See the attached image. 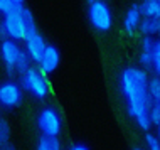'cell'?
<instances>
[{
    "label": "cell",
    "instance_id": "28",
    "mask_svg": "<svg viewBox=\"0 0 160 150\" xmlns=\"http://www.w3.org/2000/svg\"><path fill=\"white\" fill-rule=\"evenodd\" d=\"M5 150H15V148L12 147V145H5Z\"/></svg>",
    "mask_w": 160,
    "mask_h": 150
},
{
    "label": "cell",
    "instance_id": "3",
    "mask_svg": "<svg viewBox=\"0 0 160 150\" xmlns=\"http://www.w3.org/2000/svg\"><path fill=\"white\" fill-rule=\"evenodd\" d=\"M36 125L42 135L59 137L62 132V118L54 106H46L39 111Z\"/></svg>",
    "mask_w": 160,
    "mask_h": 150
},
{
    "label": "cell",
    "instance_id": "13",
    "mask_svg": "<svg viewBox=\"0 0 160 150\" xmlns=\"http://www.w3.org/2000/svg\"><path fill=\"white\" fill-rule=\"evenodd\" d=\"M142 15L152 17V19H160V2L158 0H143L140 3Z\"/></svg>",
    "mask_w": 160,
    "mask_h": 150
},
{
    "label": "cell",
    "instance_id": "8",
    "mask_svg": "<svg viewBox=\"0 0 160 150\" xmlns=\"http://www.w3.org/2000/svg\"><path fill=\"white\" fill-rule=\"evenodd\" d=\"M59 61H61V56H59V51L56 46H47L44 56H42L41 62H39V71L42 74H52V72L58 69L59 66Z\"/></svg>",
    "mask_w": 160,
    "mask_h": 150
},
{
    "label": "cell",
    "instance_id": "22",
    "mask_svg": "<svg viewBox=\"0 0 160 150\" xmlns=\"http://www.w3.org/2000/svg\"><path fill=\"white\" fill-rule=\"evenodd\" d=\"M0 135L3 137V140H7L10 135V125L7 123V120H0Z\"/></svg>",
    "mask_w": 160,
    "mask_h": 150
},
{
    "label": "cell",
    "instance_id": "11",
    "mask_svg": "<svg viewBox=\"0 0 160 150\" xmlns=\"http://www.w3.org/2000/svg\"><path fill=\"white\" fill-rule=\"evenodd\" d=\"M140 32L143 36L153 37V36H160V19H152V17H143L140 24Z\"/></svg>",
    "mask_w": 160,
    "mask_h": 150
},
{
    "label": "cell",
    "instance_id": "25",
    "mask_svg": "<svg viewBox=\"0 0 160 150\" xmlns=\"http://www.w3.org/2000/svg\"><path fill=\"white\" fill-rule=\"evenodd\" d=\"M152 106H153V108H158V110H160V98H158V100H153V105H152Z\"/></svg>",
    "mask_w": 160,
    "mask_h": 150
},
{
    "label": "cell",
    "instance_id": "23",
    "mask_svg": "<svg viewBox=\"0 0 160 150\" xmlns=\"http://www.w3.org/2000/svg\"><path fill=\"white\" fill-rule=\"evenodd\" d=\"M7 39H8L7 31H5V27H3V24H0V42H3V41H7Z\"/></svg>",
    "mask_w": 160,
    "mask_h": 150
},
{
    "label": "cell",
    "instance_id": "5",
    "mask_svg": "<svg viewBox=\"0 0 160 150\" xmlns=\"http://www.w3.org/2000/svg\"><path fill=\"white\" fill-rule=\"evenodd\" d=\"M22 7H19L15 12L8 15H3V27L7 31L8 39L12 41H25L27 39V31H25V25H24V19H22Z\"/></svg>",
    "mask_w": 160,
    "mask_h": 150
},
{
    "label": "cell",
    "instance_id": "21",
    "mask_svg": "<svg viewBox=\"0 0 160 150\" xmlns=\"http://www.w3.org/2000/svg\"><path fill=\"white\" fill-rule=\"evenodd\" d=\"M150 122H152L153 127H158L160 125V110L158 108H150Z\"/></svg>",
    "mask_w": 160,
    "mask_h": 150
},
{
    "label": "cell",
    "instance_id": "12",
    "mask_svg": "<svg viewBox=\"0 0 160 150\" xmlns=\"http://www.w3.org/2000/svg\"><path fill=\"white\" fill-rule=\"evenodd\" d=\"M36 150H62L61 148V140H59V137L41 135L37 138Z\"/></svg>",
    "mask_w": 160,
    "mask_h": 150
},
{
    "label": "cell",
    "instance_id": "30",
    "mask_svg": "<svg viewBox=\"0 0 160 150\" xmlns=\"http://www.w3.org/2000/svg\"><path fill=\"white\" fill-rule=\"evenodd\" d=\"M132 150H143V148H140V147H133Z\"/></svg>",
    "mask_w": 160,
    "mask_h": 150
},
{
    "label": "cell",
    "instance_id": "26",
    "mask_svg": "<svg viewBox=\"0 0 160 150\" xmlns=\"http://www.w3.org/2000/svg\"><path fill=\"white\" fill-rule=\"evenodd\" d=\"M12 2L17 3V5H24V2H25V0H12Z\"/></svg>",
    "mask_w": 160,
    "mask_h": 150
},
{
    "label": "cell",
    "instance_id": "2",
    "mask_svg": "<svg viewBox=\"0 0 160 150\" xmlns=\"http://www.w3.org/2000/svg\"><path fill=\"white\" fill-rule=\"evenodd\" d=\"M20 86L37 100H44L49 95V83L46 76L36 68H31L25 74L20 76Z\"/></svg>",
    "mask_w": 160,
    "mask_h": 150
},
{
    "label": "cell",
    "instance_id": "31",
    "mask_svg": "<svg viewBox=\"0 0 160 150\" xmlns=\"http://www.w3.org/2000/svg\"><path fill=\"white\" fill-rule=\"evenodd\" d=\"M91 2H94V0H89V3H91Z\"/></svg>",
    "mask_w": 160,
    "mask_h": 150
},
{
    "label": "cell",
    "instance_id": "29",
    "mask_svg": "<svg viewBox=\"0 0 160 150\" xmlns=\"http://www.w3.org/2000/svg\"><path fill=\"white\" fill-rule=\"evenodd\" d=\"M3 142H5V140H3V137L0 135V147H2V145H3Z\"/></svg>",
    "mask_w": 160,
    "mask_h": 150
},
{
    "label": "cell",
    "instance_id": "7",
    "mask_svg": "<svg viewBox=\"0 0 160 150\" xmlns=\"http://www.w3.org/2000/svg\"><path fill=\"white\" fill-rule=\"evenodd\" d=\"M20 52H22V49L17 44V41L7 39L3 42H0V56H2V61L5 64L8 74H12L15 71V64L19 61Z\"/></svg>",
    "mask_w": 160,
    "mask_h": 150
},
{
    "label": "cell",
    "instance_id": "1",
    "mask_svg": "<svg viewBox=\"0 0 160 150\" xmlns=\"http://www.w3.org/2000/svg\"><path fill=\"white\" fill-rule=\"evenodd\" d=\"M148 81L150 78L147 71L135 66L125 68L120 74V91L127 105V113L145 133L153 127L150 122V108L153 105V100L148 93Z\"/></svg>",
    "mask_w": 160,
    "mask_h": 150
},
{
    "label": "cell",
    "instance_id": "27",
    "mask_svg": "<svg viewBox=\"0 0 160 150\" xmlns=\"http://www.w3.org/2000/svg\"><path fill=\"white\" fill-rule=\"evenodd\" d=\"M155 128H157V132H155V135H157V137H158V140H160V125H158V127H155Z\"/></svg>",
    "mask_w": 160,
    "mask_h": 150
},
{
    "label": "cell",
    "instance_id": "20",
    "mask_svg": "<svg viewBox=\"0 0 160 150\" xmlns=\"http://www.w3.org/2000/svg\"><path fill=\"white\" fill-rule=\"evenodd\" d=\"M155 76L160 78V39H157L155 42V48H153V69Z\"/></svg>",
    "mask_w": 160,
    "mask_h": 150
},
{
    "label": "cell",
    "instance_id": "32",
    "mask_svg": "<svg viewBox=\"0 0 160 150\" xmlns=\"http://www.w3.org/2000/svg\"><path fill=\"white\" fill-rule=\"evenodd\" d=\"M158 2H160V0H158Z\"/></svg>",
    "mask_w": 160,
    "mask_h": 150
},
{
    "label": "cell",
    "instance_id": "24",
    "mask_svg": "<svg viewBox=\"0 0 160 150\" xmlns=\"http://www.w3.org/2000/svg\"><path fill=\"white\" fill-rule=\"evenodd\" d=\"M69 150H89V147L84 145V143H74V145H71Z\"/></svg>",
    "mask_w": 160,
    "mask_h": 150
},
{
    "label": "cell",
    "instance_id": "6",
    "mask_svg": "<svg viewBox=\"0 0 160 150\" xmlns=\"http://www.w3.org/2000/svg\"><path fill=\"white\" fill-rule=\"evenodd\" d=\"M24 93L22 86L14 83V81H5L0 84V105L5 110H12L22 103Z\"/></svg>",
    "mask_w": 160,
    "mask_h": 150
},
{
    "label": "cell",
    "instance_id": "15",
    "mask_svg": "<svg viewBox=\"0 0 160 150\" xmlns=\"http://www.w3.org/2000/svg\"><path fill=\"white\" fill-rule=\"evenodd\" d=\"M31 62H32V59H31V56H29V52L22 49V52H20V56H19V61H17V64H15V71L19 72L20 76L25 74V72L31 69Z\"/></svg>",
    "mask_w": 160,
    "mask_h": 150
},
{
    "label": "cell",
    "instance_id": "10",
    "mask_svg": "<svg viewBox=\"0 0 160 150\" xmlns=\"http://www.w3.org/2000/svg\"><path fill=\"white\" fill-rule=\"evenodd\" d=\"M143 20V15H142V8H140V3H133L132 7L127 10L125 14V19H123V29L127 34H135L137 29H140V24Z\"/></svg>",
    "mask_w": 160,
    "mask_h": 150
},
{
    "label": "cell",
    "instance_id": "16",
    "mask_svg": "<svg viewBox=\"0 0 160 150\" xmlns=\"http://www.w3.org/2000/svg\"><path fill=\"white\" fill-rule=\"evenodd\" d=\"M138 62H140L142 69H153V51H142L138 56Z\"/></svg>",
    "mask_w": 160,
    "mask_h": 150
},
{
    "label": "cell",
    "instance_id": "17",
    "mask_svg": "<svg viewBox=\"0 0 160 150\" xmlns=\"http://www.w3.org/2000/svg\"><path fill=\"white\" fill-rule=\"evenodd\" d=\"M148 93L152 100H158L160 98V78L158 76H152L148 81Z\"/></svg>",
    "mask_w": 160,
    "mask_h": 150
},
{
    "label": "cell",
    "instance_id": "18",
    "mask_svg": "<svg viewBox=\"0 0 160 150\" xmlns=\"http://www.w3.org/2000/svg\"><path fill=\"white\" fill-rule=\"evenodd\" d=\"M145 147H147V150H160L158 137L155 133H152V132H147L145 133Z\"/></svg>",
    "mask_w": 160,
    "mask_h": 150
},
{
    "label": "cell",
    "instance_id": "14",
    "mask_svg": "<svg viewBox=\"0 0 160 150\" xmlns=\"http://www.w3.org/2000/svg\"><path fill=\"white\" fill-rule=\"evenodd\" d=\"M22 19H24V25H25V31H27V37L37 34V29H36V20H34V15L32 12L29 10L27 7L22 8Z\"/></svg>",
    "mask_w": 160,
    "mask_h": 150
},
{
    "label": "cell",
    "instance_id": "4",
    "mask_svg": "<svg viewBox=\"0 0 160 150\" xmlns=\"http://www.w3.org/2000/svg\"><path fill=\"white\" fill-rule=\"evenodd\" d=\"M88 19L91 25L99 32H106L111 29L113 25V15H111V10L108 7L106 2L103 0H94V2L89 3L88 7Z\"/></svg>",
    "mask_w": 160,
    "mask_h": 150
},
{
    "label": "cell",
    "instance_id": "19",
    "mask_svg": "<svg viewBox=\"0 0 160 150\" xmlns=\"http://www.w3.org/2000/svg\"><path fill=\"white\" fill-rule=\"evenodd\" d=\"M19 7H22V5H17L12 0H0V14H3V15H8L12 12H15Z\"/></svg>",
    "mask_w": 160,
    "mask_h": 150
},
{
    "label": "cell",
    "instance_id": "9",
    "mask_svg": "<svg viewBox=\"0 0 160 150\" xmlns=\"http://www.w3.org/2000/svg\"><path fill=\"white\" fill-rule=\"evenodd\" d=\"M46 49H47V44H46L44 37H42L39 32L25 39V51L29 52V56H31V59L34 62H37V64L41 62Z\"/></svg>",
    "mask_w": 160,
    "mask_h": 150
}]
</instances>
